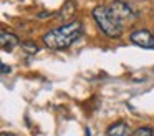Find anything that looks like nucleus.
Returning <instances> with one entry per match:
<instances>
[{
  "mask_svg": "<svg viewBox=\"0 0 154 136\" xmlns=\"http://www.w3.org/2000/svg\"><path fill=\"white\" fill-rule=\"evenodd\" d=\"M129 40L134 45L141 46V48H147V50H154V33H151L149 30H134L129 35Z\"/></svg>",
  "mask_w": 154,
  "mask_h": 136,
  "instance_id": "3",
  "label": "nucleus"
},
{
  "mask_svg": "<svg viewBox=\"0 0 154 136\" xmlns=\"http://www.w3.org/2000/svg\"><path fill=\"white\" fill-rule=\"evenodd\" d=\"M108 136H129V129L124 121H118L108 128Z\"/></svg>",
  "mask_w": 154,
  "mask_h": 136,
  "instance_id": "6",
  "label": "nucleus"
},
{
  "mask_svg": "<svg viewBox=\"0 0 154 136\" xmlns=\"http://www.w3.org/2000/svg\"><path fill=\"white\" fill-rule=\"evenodd\" d=\"M10 73V66H7L5 63H2V75H8Z\"/></svg>",
  "mask_w": 154,
  "mask_h": 136,
  "instance_id": "9",
  "label": "nucleus"
},
{
  "mask_svg": "<svg viewBox=\"0 0 154 136\" xmlns=\"http://www.w3.org/2000/svg\"><path fill=\"white\" fill-rule=\"evenodd\" d=\"M0 45H2V50H4V52H12V50L18 45L17 35L7 32V30H2V35H0Z\"/></svg>",
  "mask_w": 154,
  "mask_h": 136,
  "instance_id": "5",
  "label": "nucleus"
},
{
  "mask_svg": "<svg viewBox=\"0 0 154 136\" xmlns=\"http://www.w3.org/2000/svg\"><path fill=\"white\" fill-rule=\"evenodd\" d=\"M109 7L114 10V13L119 17L123 23H126V22H128V23H133V20L136 18V13H134V10L131 8V7L128 5L126 2H123V0H114V2L111 3Z\"/></svg>",
  "mask_w": 154,
  "mask_h": 136,
  "instance_id": "4",
  "label": "nucleus"
},
{
  "mask_svg": "<svg viewBox=\"0 0 154 136\" xmlns=\"http://www.w3.org/2000/svg\"><path fill=\"white\" fill-rule=\"evenodd\" d=\"M93 18L96 22V25L100 27V30L109 38H119L123 35L124 23L121 22V18L114 13V10L111 7L106 5H98L93 10Z\"/></svg>",
  "mask_w": 154,
  "mask_h": 136,
  "instance_id": "2",
  "label": "nucleus"
},
{
  "mask_svg": "<svg viewBox=\"0 0 154 136\" xmlns=\"http://www.w3.org/2000/svg\"><path fill=\"white\" fill-rule=\"evenodd\" d=\"M133 136H154V131L149 126H139V128L133 133Z\"/></svg>",
  "mask_w": 154,
  "mask_h": 136,
  "instance_id": "7",
  "label": "nucleus"
},
{
  "mask_svg": "<svg viewBox=\"0 0 154 136\" xmlns=\"http://www.w3.org/2000/svg\"><path fill=\"white\" fill-rule=\"evenodd\" d=\"M83 33V23L81 22H70L66 25L57 27V28L47 32L42 36V42L50 50H65L71 46Z\"/></svg>",
  "mask_w": 154,
  "mask_h": 136,
  "instance_id": "1",
  "label": "nucleus"
},
{
  "mask_svg": "<svg viewBox=\"0 0 154 136\" xmlns=\"http://www.w3.org/2000/svg\"><path fill=\"white\" fill-rule=\"evenodd\" d=\"M22 46H23V50L27 53H30V55H32V53H37L38 52V46L35 45L33 42H23V43H22Z\"/></svg>",
  "mask_w": 154,
  "mask_h": 136,
  "instance_id": "8",
  "label": "nucleus"
}]
</instances>
